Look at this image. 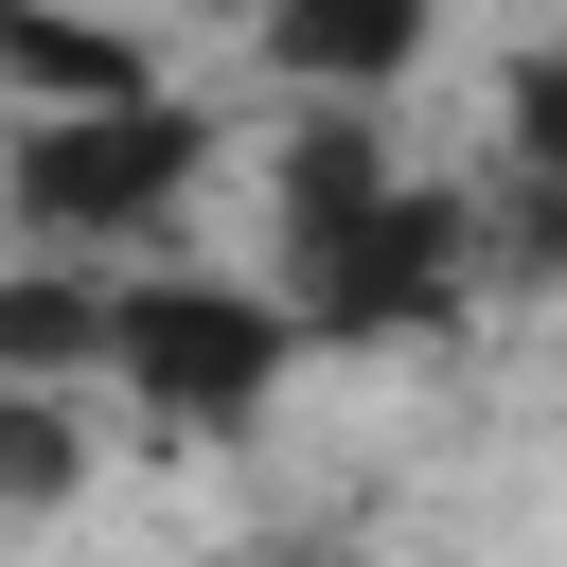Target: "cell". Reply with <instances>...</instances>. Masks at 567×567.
Returning a JSON list of instances; mask_svg holds the SVG:
<instances>
[{
    "label": "cell",
    "mask_w": 567,
    "mask_h": 567,
    "mask_svg": "<svg viewBox=\"0 0 567 567\" xmlns=\"http://www.w3.org/2000/svg\"><path fill=\"white\" fill-rule=\"evenodd\" d=\"M284 319L301 354H390V337H461L496 284V213L478 177H425L372 106H301L284 124Z\"/></svg>",
    "instance_id": "obj_1"
},
{
    "label": "cell",
    "mask_w": 567,
    "mask_h": 567,
    "mask_svg": "<svg viewBox=\"0 0 567 567\" xmlns=\"http://www.w3.org/2000/svg\"><path fill=\"white\" fill-rule=\"evenodd\" d=\"M89 372H124L142 425H177V443H248L284 408V372H301V319L248 266H124L89 301Z\"/></svg>",
    "instance_id": "obj_2"
},
{
    "label": "cell",
    "mask_w": 567,
    "mask_h": 567,
    "mask_svg": "<svg viewBox=\"0 0 567 567\" xmlns=\"http://www.w3.org/2000/svg\"><path fill=\"white\" fill-rule=\"evenodd\" d=\"M213 159H230V124L159 71V89H124V106L0 124V213H18L35 248H124V266H142V230H177V213L213 195Z\"/></svg>",
    "instance_id": "obj_3"
},
{
    "label": "cell",
    "mask_w": 567,
    "mask_h": 567,
    "mask_svg": "<svg viewBox=\"0 0 567 567\" xmlns=\"http://www.w3.org/2000/svg\"><path fill=\"white\" fill-rule=\"evenodd\" d=\"M248 35H266V71H284L301 106H390V89L425 71L443 0H248Z\"/></svg>",
    "instance_id": "obj_4"
},
{
    "label": "cell",
    "mask_w": 567,
    "mask_h": 567,
    "mask_svg": "<svg viewBox=\"0 0 567 567\" xmlns=\"http://www.w3.org/2000/svg\"><path fill=\"white\" fill-rule=\"evenodd\" d=\"M159 89V35L142 18H89V0H0V106L53 124V106H124Z\"/></svg>",
    "instance_id": "obj_5"
},
{
    "label": "cell",
    "mask_w": 567,
    "mask_h": 567,
    "mask_svg": "<svg viewBox=\"0 0 567 567\" xmlns=\"http://www.w3.org/2000/svg\"><path fill=\"white\" fill-rule=\"evenodd\" d=\"M89 496V425H71V390H0V514L35 532V514H71Z\"/></svg>",
    "instance_id": "obj_6"
},
{
    "label": "cell",
    "mask_w": 567,
    "mask_h": 567,
    "mask_svg": "<svg viewBox=\"0 0 567 567\" xmlns=\"http://www.w3.org/2000/svg\"><path fill=\"white\" fill-rule=\"evenodd\" d=\"M89 301H106V284L18 266V284H0V390H71V372H89Z\"/></svg>",
    "instance_id": "obj_7"
},
{
    "label": "cell",
    "mask_w": 567,
    "mask_h": 567,
    "mask_svg": "<svg viewBox=\"0 0 567 567\" xmlns=\"http://www.w3.org/2000/svg\"><path fill=\"white\" fill-rule=\"evenodd\" d=\"M230 567H337V549H230Z\"/></svg>",
    "instance_id": "obj_8"
}]
</instances>
